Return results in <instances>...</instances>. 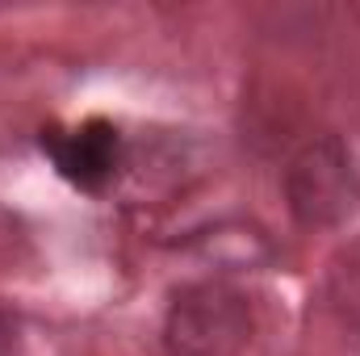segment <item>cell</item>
<instances>
[{
  "instance_id": "obj_3",
  "label": "cell",
  "mask_w": 360,
  "mask_h": 356,
  "mask_svg": "<svg viewBox=\"0 0 360 356\" xmlns=\"http://www.w3.org/2000/svg\"><path fill=\"white\" fill-rule=\"evenodd\" d=\"M42 155L55 164V172L80 193H101L109 189L117 168H122V134L113 122L89 117L80 126H51L42 130Z\"/></svg>"
},
{
  "instance_id": "obj_1",
  "label": "cell",
  "mask_w": 360,
  "mask_h": 356,
  "mask_svg": "<svg viewBox=\"0 0 360 356\" xmlns=\"http://www.w3.org/2000/svg\"><path fill=\"white\" fill-rule=\"evenodd\" d=\"M285 201L297 227L335 231L360 214V164L340 134H319L285 164Z\"/></svg>"
},
{
  "instance_id": "obj_4",
  "label": "cell",
  "mask_w": 360,
  "mask_h": 356,
  "mask_svg": "<svg viewBox=\"0 0 360 356\" xmlns=\"http://www.w3.org/2000/svg\"><path fill=\"white\" fill-rule=\"evenodd\" d=\"M17 344H21V336H17V323L0 310V356H17Z\"/></svg>"
},
{
  "instance_id": "obj_2",
  "label": "cell",
  "mask_w": 360,
  "mask_h": 356,
  "mask_svg": "<svg viewBox=\"0 0 360 356\" xmlns=\"http://www.w3.org/2000/svg\"><path fill=\"white\" fill-rule=\"evenodd\" d=\"M252 302L226 281H188L164 310L168 356H239L252 344Z\"/></svg>"
}]
</instances>
